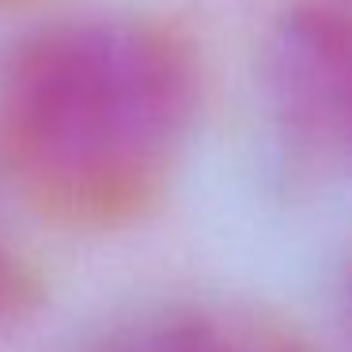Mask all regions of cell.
Masks as SVG:
<instances>
[{
    "mask_svg": "<svg viewBox=\"0 0 352 352\" xmlns=\"http://www.w3.org/2000/svg\"><path fill=\"white\" fill-rule=\"evenodd\" d=\"M197 72L170 31L80 16L31 31L0 65V167L61 223H122L167 182Z\"/></svg>",
    "mask_w": 352,
    "mask_h": 352,
    "instance_id": "1",
    "label": "cell"
},
{
    "mask_svg": "<svg viewBox=\"0 0 352 352\" xmlns=\"http://www.w3.org/2000/svg\"><path fill=\"white\" fill-rule=\"evenodd\" d=\"M269 95L299 167L341 170L352 137L349 0H292L269 46Z\"/></svg>",
    "mask_w": 352,
    "mask_h": 352,
    "instance_id": "2",
    "label": "cell"
},
{
    "mask_svg": "<svg viewBox=\"0 0 352 352\" xmlns=\"http://www.w3.org/2000/svg\"><path fill=\"white\" fill-rule=\"evenodd\" d=\"M87 352H303L269 322L212 307H160L99 337Z\"/></svg>",
    "mask_w": 352,
    "mask_h": 352,
    "instance_id": "3",
    "label": "cell"
},
{
    "mask_svg": "<svg viewBox=\"0 0 352 352\" xmlns=\"http://www.w3.org/2000/svg\"><path fill=\"white\" fill-rule=\"evenodd\" d=\"M27 299H31V284H27L23 265L8 246L0 243V322L23 314Z\"/></svg>",
    "mask_w": 352,
    "mask_h": 352,
    "instance_id": "4",
    "label": "cell"
}]
</instances>
